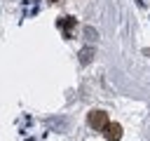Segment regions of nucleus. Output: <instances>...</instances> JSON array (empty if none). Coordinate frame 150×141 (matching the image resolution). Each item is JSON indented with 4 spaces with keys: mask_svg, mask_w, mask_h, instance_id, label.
I'll return each instance as SVG.
<instances>
[{
    "mask_svg": "<svg viewBox=\"0 0 150 141\" xmlns=\"http://www.w3.org/2000/svg\"><path fill=\"white\" fill-rule=\"evenodd\" d=\"M91 54H94V52H91L89 47H87V49H82V54H80V61H82V63H87V61L91 59Z\"/></svg>",
    "mask_w": 150,
    "mask_h": 141,
    "instance_id": "nucleus-4",
    "label": "nucleus"
},
{
    "mask_svg": "<svg viewBox=\"0 0 150 141\" xmlns=\"http://www.w3.org/2000/svg\"><path fill=\"white\" fill-rule=\"evenodd\" d=\"M101 132H103V136H105L108 141H120V139H122V127H120L117 122H108Z\"/></svg>",
    "mask_w": 150,
    "mask_h": 141,
    "instance_id": "nucleus-2",
    "label": "nucleus"
},
{
    "mask_svg": "<svg viewBox=\"0 0 150 141\" xmlns=\"http://www.w3.org/2000/svg\"><path fill=\"white\" fill-rule=\"evenodd\" d=\"M87 122H89V127H94V129H103V127L108 125V115H105L103 110H91L89 118H87Z\"/></svg>",
    "mask_w": 150,
    "mask_h": 141,
    "instance_id": "nucleus-1",
    "label": "nucleus"
},
{
    "mask_svg": "<svg viewBox=\"0 0 150 141\" xmlns=\"http://www.w3.org/2000/svg\"><path fill=\"white\" fill-rule=\"evenodd\" d=\"M52 2H56V0H52Z\"/></svg>",
    "mask_w": 150,
    "mask_h": 141,
    "instance_id": "nucleus-5",
    "label": "nucleus"
},
{
    "mask_svg": "<svg viewBox=\"0 0 150 141\" xmlns=\"http://www.w3.org/2000/svg\"><path fill=\"white\" fill-rule=\"evenodd\" d=\"M59 26L63 28V35H66V38H70V35H73L75 19H73V16H63V19H59Z\"/></svg>",
    "mask_w": 150,
    "mask_h": 141,
    "instance_id": "nucleus-3",
    "label": "nucleus"
}]
</instances>
